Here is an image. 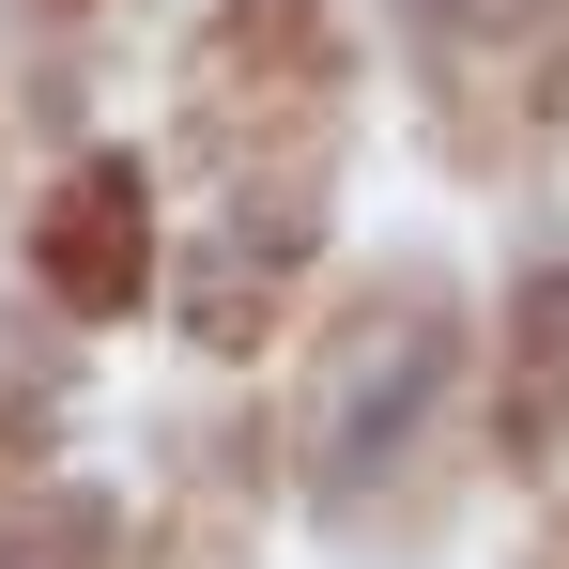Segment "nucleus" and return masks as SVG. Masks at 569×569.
<instances>
[{"label": "nucleus", "instance_id": "obj_1", "mask_svg": "<svg viewBox=\"0 0 569 569\" xmlns=\"http://www.w3.org/2000/svg\"><path fill=\"white\" fill-rule=\"evenodd\" d=\"M47 247H62V292H139V186H123V170H93V186L62 200V231H47Z\"/></svg>", "mask_w": 569, "mask_h": 569}]
</instances>
